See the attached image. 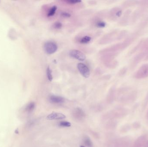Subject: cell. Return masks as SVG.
<instances>
[{"instance_id":"cell-12","label":"cell","mask_w":148,"mask_h":147,"mask_svg":"<svg viewBox=\"0 0 148 147\" xmlns=\"http://www.w3.org/2000/svg\"><path fill=\"white\" fill-rule=\"evenodd\" d=\"M84 143L88 147H92L93 146V144L91 139L88 137H86L84 139Z\"/></svg>"},{"instance_id":"cell-18","label":"cell","mask_w":148,"mask_h":147,"mask_svg":"<svg viewBox=\"0 0 148 147\" xmlns=\"http://www.w3.org/2000/svg\"><path fill=\"white\" fill-rule=\"evenodd\" d=\"M61 15V16L63 17L69 18L71 17V14L69 13L68 12H65L62 13Z\"/></svg>"},{"instance_id":"cell-13","label":"cell","mask_w":148,"mask_h":147,"mask_svg":"<svg viewBox=\"0 0 148 147\" xmlns=\"http://www.w3.org/2000/svg\"><path fill=\"white\" fill-rule=\"evenodd\" d=\"M35 108V104L34 102H31L28 105L26 109L28 112H30L34 110Z\"/></svg>"},{"instance_id":"cell-7","label":"cell","mask_w":148,"mask_h":147,"mask_svg":"<svg viewBox=\"0 0 148 147\" xmlns=\"http://www.w3.org/2000/svg\"><path fill=\"white\" fill-rule=\"evenodd\" d=\"M65 116L63 114L59 113L53 112L47 116V119L48 120H56L63 119L65 118Z\"/></svg>"},{"instance_id":"cell-14","label":"cell","mask_w":148,"mask_h":147,"mask_svg":"<svg viewBox=\"0 0 148 147\" xmlns=\"http://www.w3.org/2000/svg\"><path fill=\"white\" fill-rule=\"evenodd\" d=\"M59 125L62 127H69L71 126V124L68 121H61L59 123Z\"/></svg>"},{"instance_id":"cell-3","label":"cell","mask_w":148,"mask_h":147,"mask_svg":"<svg viewBox=\"0 0 148 147\" xmlns=\"http://www.w3.org/2000/svg\"><path fill=\"white\" fill-rule=\"evenodd\" d=\"M71 57L81 61H83L86 59V56L83 53L77 50H72L69 52Z\"/></svg>"},{"instance_id":"cell-22","label":"cell","mask_w":148,"mask_h":147,"mask_svg":"<svg viewBox=\"0 0 148 147\" xmlns=\"http://www.w3.org/2000/svg\"><path fill=\"white\" fill-rule=\"evenodd\" d=\"M147 58H148V59H148V57H147Z\"/></svg>"},{"instance_id":"cell-15","label":"cell","mask_w":148,"mask_h":147,"mask_svg":"<svg viewBox=\"0 0 148 147\" xmlns=\"http://www.w3.org/2000/svg\"><path fill=\"white\" fill-rule=\"evenodd\" d=\"M106 23L103 21H99L96 23V26L98 28H103L106 26Z\"/></svg>"},{"instance_id":"cell-8","label":"cell","mask_w":148,"mask_h":147,"mask_svg":"<svg viewBox=\"0 0 148 147\" xmlns=\"http://www.w3.org/2000/svg\"><path fill=\"white\" fill-rule=\"evenodd\" d=\"M49 101L52 103L59 104L64 103L65 99L59 96H51L49 97Z\"/></svg>"},{"instance_id":"cell-4","label":"cell","mask_w":148,"mask_h":147,"mask_svg":"<svg viewBox=\"0 0 148 147\" xmlns=\"http://www.w3.org/2000/svg\"><path fill=\"white\" fill-rule=\"evenodd\" d=\"M77 67L78 70L83 77L86 78L89 77L90 75V69L85 64L83 63H79Z\"/></svg>"},{"instance_id":"cell-17","label":"cell","mask_w":148,"mask_h":147,"mask_svg":"<svg viewBox=\"0 0 148 147\" xmlns=\"http://www.w3.org/2000/svg\"><path fill=\"white\" fill-rule=\"evenodd\" d=\"M65 1L70 4H76L81 2V1H79V0H69Z\"/></svg>"},{"instance_id":"cell-21","label":"cell","mask_w":148,"mask_h":147,"mask_svg":"<svg viewBox=\"0 0 148 147\" xmlns=\"http://www.w3.org/2000/svg\"><path fill=\"white\" fill-rule=\"evenodd\" d=\"M80 147H85V146H83V145H81V146H80Z\"/></svg>"},{"instance_id":"cell-6","label":"cell","mask_w":148,"mask_h":147,"mask_svg":"<svg viewBox=\"0 0 148 147\" xmlns=\"http://www.w3.org/2000/svg\"><path fill=\"white\" fill-rule=\"evenodd\" d=\"M73 113L74 117L79 120L83 119L85 116V112L82 110V109L80 108H75L74 110Z\"/></svg>"},{"instance_id":"cell-2","label":"cell","mask_w":148,"mask_h":147,"mask_svg":"<svg viewBox=\"0 0 148 147\" xmlns=\"http://www.w3.org/2000/svg\"><path fill=\"white\" fill-rule=\"evenodd\" d=\"M148 76V64H145L139 68L135 75L137 79H141Z\"/></svg>"},{"instance_id":"cell-11","label":"cell","mask_w":148,"mask_h":147,"mask_svg":"<svg viewBox=\"0 0 148 147\" xmlns=\"http://www.w3.org/2000/svg\"><path fill=\"white\" fill-rule=\"evenodd\" d=\"M91 40V38L90 36H85L83 37L80 41V42L81 44H86L89 43Z\"/></svg>"},{"instance_id":"cell-10","label":"cell","mask_w":148,"mask_h":147,"mask_svg":"<svg viewBox=\"0 0 148 147\" xmlns=\"http://www.w3.org/2000/svg\"><path fill=\"white\" fill-rule=\"evenodd\" d=\"M46 75L49 81H52L53 80V76L52 75V71L50 67H48L46 69Z\"/></svg>"},{"instance_id":"cell-1","label":"cell","mask_w":148,"mask_h":147,"mask_svg":"<svg viewBox=\"0 0 148 147\" xmlns=\"http://www.w3.org/2000/svg\"><path fill=\"white\" fill-rule=\"evenodd\" d=\"M45 52L48 54H52L55 53L58 49L57 45L52 41H48L45 43L44 46Z\"/></svg>"},{"instance_id":"cell-19","label":"cell","mask_w":148,"mask_h":147,"mask_svg":"<svg viewBox=\"0 0 148 147\" xmlns=\"http://www.w3.org/2000/svg\"><path fill=\"white\" fill-rule=\"evenodd\" d=\"M144 147H148V139H147L145 142Z\"/></svg>"},{"instance_id":"cell-16","label":"cell","mask_w":148,"mask_h":147,"mask_svg":"<svg viewBox=\"0 0 148 147\" xmlns=\"http://www.w3.org/2000/svg\"><path fill=\"white\" fill-rule=\"evenodd\" d=\"M63 24L62 23L59 22H57L55 23L53 25V27L56 29H60L62 28Z\"/></svg>"},{"instance_id":"cell-20","label":"cell","mask_w":148,"mask_h":147,"mask_svg":"<svg viewBox=\"0 0 148 147\" xmlns=\"http://www.w3.org/2000/svg\"><path fill=\"white\" fill-rule=\"evenodd\" d=\"M146 116H147V118L148 119V111H147V114H146Z\"/></svg>"},{"instance_id":"cell-5","label":"cell","mask_w":148,"mask_h":147,"mask_svg":"<svg viewBox=\"0 0 148 147\" xmlns=\"http://www.w3.org/2000/svg\"><path fill=\"white\" fill-rule=\"evenodd\" d=\"M148 139L146 136H141L137 139L132 147H144L145 142Z\"/></svg>"},{"instance_id":"cell-9","label":"cell","mask_w":148,"mask_h":147,"mask_svg":"<svg viewBox=\"0 0 148 147\" xmlns=\"http://www.w3.org/2000/svg\"><path fill=\"white\" fill-rule=\"evenodd\" d=\"M57 7L56 6H53L52 7L48 13V17H51L54 16L57 11Z\"/></svg>"}]
</instances>
